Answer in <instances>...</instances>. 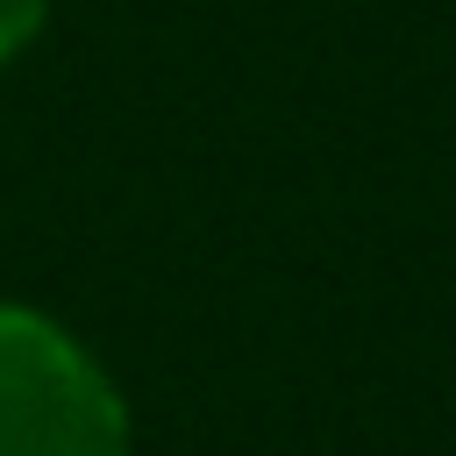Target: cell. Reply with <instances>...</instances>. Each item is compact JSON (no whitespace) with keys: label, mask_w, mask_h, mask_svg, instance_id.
<instances>
[{"label":"cell","mask_w":456,"mask_h":456,"mask_svg":"<svg viewBox=\"0 0 456 456\" xmlns=\"http://www.w3.org/2000/svg\"><path fill=\"white\" fill-rule=\"evenodd\" d=\"M0 456H128V413L100 363L21 306H0Z\"/></svg>","instance_id":"obj_1"},{"label":"cell","mask_w":456,"mask_h":456,"mask_svg":"<svg viewBox=\"0 0 456 456\" xmlns=\"http://www.w3.org/2000/svg\"><path fill=\"white\" fill-rule=\"evenodd\" d=\"M36 21H43V0H0V64L36 36Z\"/></svg>","instance_id":"obj_2"}]
</instances>
